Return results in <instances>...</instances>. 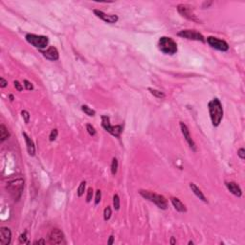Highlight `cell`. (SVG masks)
I'll use <instances>...</instances> for the list:
<instances>
[{"instance_id": "10", "label": "cell", "mask_w": 245, "mask_h": 245, "mask_svg": "<svg viewBox=\"0 0 245 245\" xmlns=\"http://www.w3.org/2000/svg\"><path fill=\"white\" fill-rule=\"evenodd\" d=\"M49 242L51 244H64L65 237L59 229H53L49 234Z\"/></svg>"}, {"instance_id": "26", "label": "cell", "mask_w": 245, "mask_h": 245, "mask_svg": "<svg viewBox=\"0 0 245 245\" xmlns=\"http://www.w3.org/2000/svg\"><path fill=\"white\" fill-rule=\"evenodd\" d=\"M21 116H22V118H23V120H24V122H26V124H28L29 121H30V113L28 112V111L22 110L21 111Z\"/></svg>"}, {"instance_id": "36", "label": "cell", "mask_w": 245, "mask_h": 245, "mask_svg": "<svg viewBox=\"0 0 245 245\" xmlns=\"http://www.w3.org/2000/svg\"><path fill=\"white\" fill-rule=\"evenodd\" d=\"M113 242H114V236H110L108 241H107V244L111 245V244H113Z\"/></svg>"}, {"instance_id": "4", "label": "cell", "mask_w": 245, "mask_h": 245, "mask_svg": "<svg viewBox=\"0 0 245 245\" xmlns=\"http://www.w3.org/2000/svg\"><path fill=\"white\" fill-rule=\"evenodd\" d=\"M26 40L36 48H39V49H44L48 46L49 43V38L45 36H38V35H34V34H28L25 36Z\"/></svg>"}, {"instance_id": "35", "label": "cell", "mask_w": 245, "mask_h": 245, "mask_svg": "<svg viewBox=\"0 0 245 245\" xmlns=\"http://www.w3.org/2000/svg\"><path fill=\"white\" fill-rule=\"evenodd\" d=\"M7 84H8V81H7L4 78H0V86L2 88H5L7 86Z\"/></svg>"}, {"instance_id": "16", "label": "cell", "mask_w": 245, "mask_h": 245, "mask_svg": "<svg viewBox=\"0 0 245 245\" xmlns=\"http://www.w3.org/2000/svg\"><path fill=\"white\" fill-rule=\"evenodd\" d=\"M22 135H23L24 139H25V142H26V146H27V150H28V153L31 155V156H34L36 154V147H35V144L33 142V140L30 138V137L27 135V133L23 132L22 133Z\"/></svg>"}, {"instance_id": "22", "label": "cell", "mask_w": 245, "mask_h": 245, "mask_svg": "<svg viewBox=\"0 0 245 245\" xmlns=\"http://www.w3.org/2000/svg\"><path fill=\"white\" fill-rule=\"evenodd\" d=\"M85 186H86V182H85V181H83L80 184V186H79V188H78V191H77L78 196H79V197H80V196L83 195L84 191H85Z\"/></svg>"}, {"instance_id": "9", "label": "cell", "mask_w": 245, "mask_h": 245, "mask_svg": "<svg viewBox=\"0 0 245 245\" xmlns=\"http://www.w3.org/2000/svg\"><path fill=\"white\" fill-rule=\"evenodd\" d=\"M177 11L182 16L187 18V19L192 20V21H195V22H200V20L196 17V16L194 13V11L192 10V8L190 6L185 5V4H179L177 6Z\"/></svg>"}, {"instance_id": "24", "label": "cell", "mask_w": 245, "mask_h": 245, "mask_svg": "<svg viewBox=\"0 0 245 245\" xmlns=\"http://www.w3.org/2000/svg\"><path fill=\"white\" fill-rule=\"evenodd\" d=\"M117 170H118V160L117 158L114 157L112 159V163H111V173L115 175L117 173Z\"/></svg>"}, {"instance_id": "8", "label": "cell", "mask_w": 245, "mask_h": 245, "mask_svg": "<svg viewBox=\"0 0 245 245\" xmlns=\"http://www.w3.org/2000/svg\"><path fill=\"white\" fill-rule=\"evenodd\" d=\"M207 42L212 48H214V49H217L218 51L226 52L229 50V45L225 40L214 38V36H208Z\"/></svg>"}, {"instance_id": "34", "label": "cell", "mask_w": 245, "mask_h": 245, "mask_svg": "<svg viewBox=\"0 0 245 245\" xmlns=\"http://www.w3.org/2000/svg\"><path fill=\"white\" fill-rule=\"evenodd\" d=\"M237 155H239V157L240 159H245V150L244 148H239V151H237Z\"/></svg>"}, {"instance_id": "37", "label": "cell", "mask_w": 245, "mask_h": 245, "mask_svg": "<svg viewBox=\"0 0 245 245\" xmlns=\"http://www.w3.org/2000/svg\"><path fill=\"white\" fill-rule=\"evenodd\" d=\"M45 243H46V241L44 240V239H39V240L35 241L34 244H45Z\"/></svg>"}, {"instance_id": "20", "label": "cell", "mask_w": 245, "mask_h": 245, "mask_svg": "<svg viewBox=\"0 0 245 245\" xmlns=\"http://www.w3.org/2000/svg\"><path fill=\"white\" fill-rule=\"evenodd\" d=\"M148 91H150L152 95L155 96V97L158 98V99H164V98L166 97V95L164 94V92H162V91H160V90H157V89L148 87Z\"/></svg>"}, {"instance_id": "18", "label": "cell", "mask_w": 245, "mask_h": 245, "mask_svg": "<svg viewBox=\"0 0 245 245\" xmlns=\"http://www.w3.org/2000/svg\"><path fill=\"white\" fill-rule=\"evenodd\" d=\"M190 188H191V190H192V192H194V194L197 196V197L200 199V200H202L203 202H205V203H208V200H207V198L205 197V195L203 194V192H201V190H200V189L196 186V185L194 184V183H191L190 184Z\"/></svg>"}, {"instance_id": "21", "label": "cell", "mask_w": 245, "mask_h": 245, "mask_svg": "<svg viewBox=\"0 0 245 245\" xmlns=\"http://www.w3.org/2000/svg\"><path fill=\"white\" fill-rule=\"evenodd\" d=\"M81 110H83L85 114L88 115V116H90V117L95 116V114H96V111L95 110H93L92 108H90V107L87 106V105H83V106H81Z\"/></svg>"}, {"instance_id": "19", "label": "cell", "mask_w": 245, "mask_h": 245, "mask_svg": "<svg viewBox=\"0 0 245 245\" xmlns=\"http://www.w3.org/2000/svg\"><path fill=\"white\" fill-rule=\"evenodd\" d=\"M9 137H10V132L8 131V128L4 125H0V142L3 143Z\"/></svg>"}, {"instance_id": "28", "label": "cell", "mask_w": 245, "mask_h": 245, "mask_svg": "<svg viewBox=\"0 0 245 245\" xmlns=\"http://www.w3.org/2000/svg\"><path fill=\"white\" fill-rule=\"evenodd\" d=\"M86 129H87V132L90 134L91 136H95L96 135V129L94 128V127H92L91 125H86Z\"/></svg>"}, {"instance_id": "29", "label": "cell", "mask_w": 245, "mask_h": 245, "mask_svg": "<svg viewBox=\"0 0 245 245\" xmlns=\"http://www.w3.org/2000/svg\"><path fill=\"white\" fill-rule=\"evenodd\" d=\"M93 197V189L88 188L87 190V195H86V202H90Z\"/></svg>"}, {"instance_id": "5", "label": "cell", "mask_w": 245, "mask_h": 245, "mask_svg": "<svg viewBox=\"0 0 245 245\" xmlns=\"http://www.w3.org/2000/svg\"><path fill=\"white\" fill-rule=\"evenodd\" d=\"M102 127L105 129V130L110 133L111 135L115 137H120L121 133L122 132V125H111L110 120L108 116H102Z\"/></svg>"}, {"instance_id": "3", "label": "cell", "mask_w": 245, "mask_h": 245, "mask_svg": "<svg viewBox=\"0 0 245 245\" xmlns=\"http://www.w3.org/2000/svg\"><path fill=\"white\" fill-rule=\"evenodd\" d=\"M139 192L145 199L153 202L155 205H157L158 208H160V209L166 210L167 208H168V201H167V199L163 195L157 194H155V192H151L150 191H144V190H141Z\"/></svg>"}, {"instance_id": "25", "label": "cell", "mask_w": 245, "mask_h": 245, "mask_svg": "<svg viewBox=\"0 0 245 245\" xmlns=\"http://www.w3.org/2000/svg\"><path fill=\"white\" fill-rule=\"evenodd\" d=\"M113 207L116 211L120 209V197L118 194H115L113 196Z\"/></svg>"}, {"instance_id": "31", "label": "cell", "mask_w": 245, "mask_h": 245, "mask_svg": "<svg viewBox=\"0 0 245 245\" xmlns=\"http://www.w3.org/2000/svg\"><path fill=\"white\" fill-rule=\"evenodd\" d=\"M23 83H24L25 88L27 89V90H33V89H34V86H33V84L30 83V81L25 80H23Z\"/></svg>"}, {"instance_id": "39", "label": "cell", "mask_w": 245, "mask_h": 245, "mask_svg": "<svg viewBox=\"0 0 245 245\" xmlns=\"http://www.w3.org/2000/svg\"><path fill=\"white\" fill-rule=\"evenodd\" d=\"M10 99H11V101H14V97H13V95H11V96H10Z\"/></svg>"}, {"instance_id": "30", "label": "cell", "mask_w": 245, "mask_h": 245, "mask_svg": "<svg viewBox=\"0 0 245 245\" xmlns=\"http://www.w3.org/2000/svg\"><path fill=\"white\" fill-rule=\"evenodd\" d=\"M101 198H102V192L98 190L96 192V196H95V205H98L101 201Z\"/></svg>"}, {"instance_id": "11", "label": "cell", "mask_w": 245, "mask_h": 245, "mask_svg": "<svg viewBox=\"0 0 245 245\" xmlns=\"http://www.w3.org/2000/svg\"><path fill=\"white\" fill-rule=\"evenodd\" d=\"M180 128H181L182 134H183L185 140L187 141V143L189 144V146H190V147H191L194 151H196V146H195L194 141L192 140V136H191V134H190V130H189L188 127L184 124L183 122H180Z\"/></svg>"}, {"instance_id": "2", "label": "cell", "mask_w": 245, "mask_h": 245, "mask_svg": "<svg viewBox=\"0 0 245 245\" xmlns=\"http://www.w3.org/2000/svg\"><path fill=\"white\" fill-rule=\"evenodd\" d=\"M158 49L166 55H174L177 52V44L172 38L162 36L158 40Z\"/></svg>"}, {"instance_id": "1", "label": "cell", "mask_w": 245, "mask_h": 245, "mask_svg": "<svg viewBox=\"0 0 245 245\" xmlns=\"http://www.w3.org/2000/svg\"><path fill=\"white\" fill-rule=\"evenodd\" d=\"M208 108H209L212 124L214 127H218L223 118V107L220 101L217 98L213 99L208 103Z\"/></svg>"}, {"instance_id": "15", "label": "cell", "mask_w": 245, "mask_h": 245, "mask_svg": "<svg viewBox=\"0 0 245 245\" xmlns=\"http://www.w3.org/2000/svg\"><path fill=\"white\" fill-rule=\"evenodd\" d=\"M226 187L231 194L237 196V197H240L242 195V191H241L240 187L235 182H226Z\"/></svg>"}, {"instance_id": "33", "label": "cell", "mask_w": 245, "mask_h": 245, "mask_svg": "<svg viewBox=\"0 0 245 245\" xmlns=\"http://www.w3.org/2000/svg\"><path fill=\"white\" fill-rule=\"evenodd\" d=\"M26 240H27V234H26V232H25V233L21 234V235L19 236V242L20 243H25Z\"/></svg>"}, {"instance_id": "32", "label": "cell", "mask_w": 245, "mask_h": 245, "mask_svg": "<svg viewBox=\"0 0 245 245\" xmlns=\"http://www.w3.org/2000/svg\"><path fill=\"white\" fill-rule=\"evenodd\" d=\"M14 87H16V89L17 91H22L23 90V86H22V85L20 84V83L19 81H17V80H14Z\"/></svg>"}, {"instance_id": "27", "label": "cell", "mask_w": 245, "mask_h": 245, "mask_svg": "<svg viewBox=\"0 0 245 245\" xmlns=\"http://www.w3.org/2000/svg\"><path fill=\"white\" fill-rule=\"evenodd\" d=\"M58 129H53V130L51 131L50 133V136H49V140L51 141V142H53V141H55L56 139H57V137H58Z\"/></svg>"}, {"instance_id": "7", "label": "cell", "mask_w": 245, "mask_h": 245, "mask_svg": "<svg viewBox=\"0 0 245 245\" xmlns=\"http://www.w3.org/2000/svg\"><path fill=\"white\" fill-rule=\"evenodd\" d=\"M177 35L183 38L196 40V41H201V42L206 41L205 38H204L200 33L195 31V30H182V31H180Z\"/></svg>"}, {"instance_id": "14", "label": "cell", "mask_w": 245, "mask_h": 245, "mask_svg": "<svg viewBox=\"0 0 245 245\" xmlns=\"http://www.w3.org/2000/svg\"><path fill=\"white\" fill-rule=\"evenodd\" d=\"M42 54L44 56V58H46L47 59H49V61H58V59L59 58L58 51L57 48L54 47V46L49 47L46 51L42 52Z\"/></svg>"}, {"instance_id": "13", "label": "cell", "mask_w": 245, "mask_h": 245, "mask_svg": "<svg viewBox=\"0 0 245 245\" xmlns=\"http://www.w3.org/2000/svg\"><path fill=\"white\" fill-rule=\"evenodd\" d=\"M12 240V232L7 227H1L0 229V244L9 245Z\"/></svg>"}, {"instance_id": "38", "label": "cell", "mask_w": 245, "mask_h": 245, "mask_svg": "<svg viewBox=\"0 0 245 245\" xmlns=\"http://www.w3.org/2000/svg\"><path fill=\"white\" fill-rule=\"evenodd\" d=\"M176 241L174 239V237H172V239H170V244H175Z\"/></svg>"}, {"instance_id": "17", "label": "cell", "mask_w": 245, "mask_h": 245, "mask_svg": "<svg viewBox=\"0 0 245 245\" xmlns=\"http://www.w3.org/2000/svg\"><path fill=\"white\" fill-rule=\"evenodd\" d=\"M170 201H172L173 207L175 208V210L179 212V213H186L187 212L186 206L180 201V199H178L176 197H172L170 198Z\"/></svg>"}, {"instance_id": "6", "label": "cell", "mask_w": 245, "mask_h": 245, "mask_svg": "<svg viewBox=\"0 0 245 245\" xmlns=\"http://www.w3.org/2000/svg\"><path fill=\"white\" fill-rule=\"evenodd\" d=\"M24 181L22 179H16L14 181H11L8 183V189L10 191V194L13 195L14 199H18L23 191Z\"/></svg>"}, {"instance_id": "40", "label": "cell", "mask_w": 245, "mask_h": 245, "mask_svg": "<svg viewBox=\"0 0 245 245\" xmlns=\"http://www.w3.org/2000/svg\"><path fill=\"white\" fill-rule=\"evenodd\" d=\"M194 244V242H192V241H189V245H192Z\"/></svg>"}, {"instance_id": "23", "label": "cell", "mask_w": 245, "mask_h": 245, "mask_svg": "<svg viewBox=\"0 0 245 245\" xmlns=\"http://www.w3.org/2000/svg\"><path fill=\"white\" fill-rule=\"evenodd\" d=\"M111 214H112V211H111V208L109 206H107L105 211H103V219L105 221L109 220L111 217Z\"/></svg>"}, {"instance_id": "12", "label": "cell", "mask_w": 245, "mask_h": 245, "mask_svg": "<svg viewBox=\"0 0 245 245\" xmlns=\"http://www.w3.org/2000/svg\"><path fill=\"white\" fill-rule=\"evenodd\" d=\"M93 12L99 18H101V19H103L105 22H106V23H110V24L116 23L119 19L118 16H116V14H108L102 12V11H100V10H94Z\"/></svg>"}]
</instances>
